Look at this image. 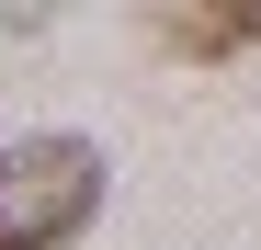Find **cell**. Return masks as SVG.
Returning <instances> with one entry per match:
<instances>
[{
	"instance_id": "obj_1",
	"label": "cell",
	"mask_w": 261,
	"mask_h": 250,
	"mask_svg": "<svg viewBox=\"0 0 261 250\" xmlns=\"http://www.w3.org/2000/svg\"><path fill=\"white\" fill-rule=\"evenodd\" d=\"M102 216V148L46 125V137L0 148V250H68Z\"/></svg>"
},
{
	"instance_id": "obj_2",
	"label": "cell",
	"mask_w": 261,
	"mask_h": 250,
	"mask_svg": "<svg viewBox=\"0 0 261 250\" xmlns=\"http://www.w3.org/2000/svg\"><path fill=\"white\" fill-rule=\"evenodd\" d=\"M148 34L182 68H227L261 46V0H148Z\"/></svg>"
}]
</instances>
